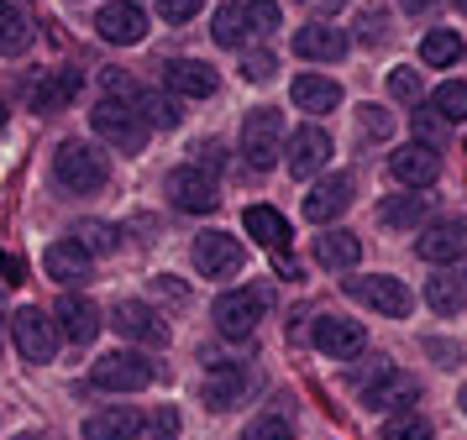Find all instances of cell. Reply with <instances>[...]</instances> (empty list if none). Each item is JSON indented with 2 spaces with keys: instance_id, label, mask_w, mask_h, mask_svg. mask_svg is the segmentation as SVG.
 Segmentation results:
<instances>
[{
  "instance_id": "1",
  "label": "cell",
  "mask_w": 467,
  "mask_h": 440,
  "mask_svg": "<svg viewBox=\"0 0 467 440\" xmlns=\"http://www.w3.org/2000/svg\"><path fill=\"white\" fill-rule=\"evenodd\" d=\"M53 179H58L68 194H95V189H106L110 163L95 142H79V137H74V142H64L53 152Z\"/></svg>"
},
{
  "instance_id": "2",
  "label": "cell",
  "mask_w": 467,
  "mask_h": 440,
  "mask_svg": "<svg viewBox=\"0 0 467 440\" xmlns=\"http://www.w3.org/2000/svg\"><path fill=\"white\" fill-rule=\"evenodd\" d=\"M152 377H158V367H152L142 352H127V346L95 356V367H89V383H95L100 394H142Z\"/></svg>"
},
{
  "instance_id": "3",
  "label": "cell",
  "mask_w": 467,
  "mask_h": 440,
  "mask_svg": "<svg viewBox=\"0 0 467 440\" xmlns=\"http://www.w3.org/2000/svg\"><path fill=\"white\" fill-rule=\"evenodd\" d=\"M89 126H95V137L110 142L116 152H142V147H148V131H152V126L137 116V105H131V100L121 105L116 95L89 110Z\"/></svg>"
},
{
  "instance_id": "4",
  "label": "cell",
  "mask_w": 467,
  "mask_h": 440,
  "mask_svg": "<svg viewBox=\"0 0 467 440\" xmlns=\"http://www.w3.org/2000/svg\"><path fill=\"white\" fill-rule=\"evenodd\" d=\"M242 158H247L253 173H268L284 158V116H278L274 105L247 110V121H242Z\"/></svg>"
},
{
  "instance_id": "5",
  "label": "cell",
  "mask_w": 467,
  "mask_h": 440,
  "mask_svg": "<svg viewBox=\"0 0 467 440\" xmlns=\"http://www.w3.org/2000/svg\"><path fill=\"white\" fill-rule=\"evenodd\" d=\"M358 398H362V409H373V414H400V409H410L420 398V383L404 367H373V377L358 383Z\"/></svg>"
},
{
  "instance_id": "6",
  "label": "cell",
  "mask_w": 467,
  "mask_h": 440,
  "mask_svg": "<svg viewBox=\"0 0 467 440\" xmlns=\"http://www.w3.org/2000/svg\"><path fill=\"white\" fill-rule=\"evenodd\" d=\"M263 310H268V293H263V289H232V293H221V299L211 304V320H215V331H221V335L247 341V335L257 331Z\"/></svg>"
},
{
  "instance_id": "7",
  "label": "cell",
  "mask_w": 467,
  "mask_h": 440,
  "mask_svg": "<svg viewBox=\"0 0 467 440\" xmlns=\"http://www.w3.org/2000/svg\"><path fill=\"white\" fill-rule=\"evenodd\" d=\"M341 289H347V299H358V304H368L373 314H389V320H404V314L415 310V293L404 289L400 278H389V272H373V278H347Z\"/></svg>"
},
{
  "instance_id": "8",
  "label": "cell",
  "mask_w": 467,
  "mask_h": 440,
  "mask_svg": "<svg viewBox=\"0 0 467 440\" xmlns=\"http://www.w3.org/2000/svg\"><path fill=\"white\" fill-rule=\"evenodd\" d=\"M11 341H16V352H22V362H53V352H58V320H47L37 304H22V310L11 314Z\"/></svg>"
},
{
  "instance_id": "9",
  "label": "cell",
  "mask_w": 467,
  "mask_h": 440,
  "mask_svg": "<svg viewBox=\"0 0 467 440\" xmlns=\"http://www.w3.org/2000/svg\"><path fill=\"white\" fill-rule=\"evenodd\" d=\"M163 194H169L179 210H190V215H211V210L221 205V189H215V179L200 163L173 168L169 179H163Z\"/></svg>"
},
{
  "instance_id": "10",
  "label": "cell",
  "mask_w": 467,
  "mask_h": 440,
  "mask_svg": "<svg viewBox=\"0 0 467 440\" xmlns=\"http://www.w3.org/2000/svg\"><path fill=\"white\" fill-rule=\"evenodd\" d=\"M190 257H194V268H200V278H236L242 262H247L242 241L226 236V230H205V236H194Z\"/></svg>"
},
{
  "instance_id": "11",
  "label": "cell",
  "mask_w": 467,
  "mask_h": 440,
  "mask_svg": "<svg viewBox=\"0 0 467 440\" xmlns=\"http://www.w3.org/2000/svg\"><path fill=\"white\" fill-rule=\"evenodd\" d=\"M110 325L127 335V341H142V346H163L169 341V320L152 310V304H142V299H121L110 310Z\"/></svg>"
},
{
  "instance_id": "12",
  "label": "cell",
  "mask_w": 467,
  "mask_h": 440,
  "mask_svg": "<svg viewBox=\"0 0 467 440\" xmlns=\"http://www.w3.org/2000/svg\"><path fill=\"white\" fill-rule=\"evenodd\" d=\"M415 251H420L425 262H436V268H446V262H462L467 257V220H431V226L420 230V241H415Z\"/></svg>"
},
{
  "instance_id": "13",
  "label": "cell",
  "mask_w": 467,
  "mask_h": 440,
  "mask_svg": "<svg viewBox=\"0 0 467 440\" xmlns=\"http://www.w3.org/2000/svg\"><path fill=\"white\" fill-rule=\"evenodd\" d=\"M95 32L116 47H137V42L148 37V11L137 5V0H110L106 11L95 16Z\"/></svg>"
},
{
  "instance_id": "14",
  "label": "cell",
  "mask_w": 467,
  "mask_h": 440,
  "mask_svg": "<svg viewBox=\"0 0 467 440\" xmlns=\"http://www.w3.org/2000/svg\"><path fill=\"white\" fill-rule=\"evenodd\" d=\"M158 74H163V89H169V95H184V100H211L215 84H221L215 68L200 63V58H169Z\"/></svg>"
},
{
  "instance_id": "15",
  "label": "cell",
  "mask_w": 467,
  "mask_h": 440,
  "mask_svg": "<svg viewBox=\"0 0 467 440\" xmlns=\"http://www.w3.org/2000/svg\"><path fill=\"white\" fill-rule=\"evenodd\" d=\"M316 346L331 362H352V356L368 352V331H362L358 320H341V314H320L316 320Z\"/></svg>"
},
{
  "instance_id": "16",
  "label": "cell",
  "mask_w": 467,
  "mask_h": 440,
  "mask_svg": "<svg viewBox=\"0 0 467 440\" xmlns=\"http://www.w3.org/2000/svg\"><path fill=\"white\" fill-rule=\"evenodd\" d=\"M352 194H358L352 173H331V179H320V184L305 194V215H310L316 226H331L337 215H347V210H352Z\"/></svg>"
},
{
  "instance_id": "17",
  "label": "cell",
  "mask_w": 467,
  "mask_h": 440,
  "mask_svg": "<svg viewBox=\"0 0 467 440\" xmlns=\"http://www.w3.org/2000/svg\"><path fill=\"white\" fill-rule=\"evenodd\" d=\"M389 173H394L404 189H431L436 179H441V158H436L431 142H410V147H400V152L389 158Z\"/></svg>"
},
{
  "instance_id": "18",
  "label": "cell",
  "mask_w": 467,
  "mask_h": 440,
  "mask_svg": "<svg viewBox=\"0 0 467 440\" xmlns=\"http://www.w3.org/2000/svg\"><path fill=\"white\" fill-rule=\"evenodd\" d=\"M53 320H58V335H64V341H74V346H89V341L100 335V325H106V320H100V310L89 304L85 293H64V299L53 304Z\"/></svg>"
},
{
  "instance_id": "19",
  "label": "cell",
  "mask_w": 467,
  "mask_h": 440,
  "mask_svg": "<svg viewBox=\"0 0 467 440\" xmlns=\"http://www.w3.org/2000/svg\"><path fill=\"white\" fill-rule=\"evenodd\" d=\"M43 268H47L53 283H89V272H95V251H89L85 241L64 236V241H53V247L43 251Z\"/></svg>"
},
{
  "instance_id": "20",
  "label": "cell",
  "mask_w": 467,
  "mask_h": 440,
  "mask_svg": "<svg viewBox=\"0 0 467 440\" xmlns=\"http://www.w3.org/2000/svg\"><path fill=\"white\" fill-rule=\"evenodd\" d=\"M242 394H247V367H242V362H211V367H205V377H200L205 409H232Z\"/></svg>"
},
{
  "instance_id": "21",
  "label": "cell",
  "mask_w": 467,
  "mask_h": 440,
  "mask_svg": "<svg viewBox=\"0 0 467 440\" xmlns=\"http://www.w3.org/2000/svg\"><path fill=\"white\" fill-rule=\"evenodd\" d=\"M289 173L295 179H310V173H320V168L331 163V137L320 131V126H299L295 137H289Z\"/></svg>"
},
{
  "instance_id": "22",
  "label": "cell",
  "mask_w": 467,
  "mask_h": 440,
  "mask_svg": "<svg viewBox=\"0 0 467 440\" xmlns=\"http://www.w3.org/2000/svg\"><path fill=\"white\" fill-rule=\"evenodd\" d=\"M295 53L310 58V63H337V58H347V32H341V26H326V21L316 16L310 26L295 32Z\"/></svg>"
},
{
  "instance_id": "23",
  "label": "cell",
  "mask_w": 467,
  "mask_h": 440,
  "mask_svg": "<svg viewBox=\"0 0 467 440\" xmlns=\"http://www.w3.org/2000/svg\"><path fill=\"white\" fill-rule=\"evenodd\" d=\"M85 440H142V414L131 404H110L85 419Z\"/></svg>"
},
{
  "instance_id": "24",
  "label": "cell",
  "mask_w": 467,
  "mask_h": 440,
  "mask_svg": "<svg viewBox=\"0 0 467 440\" xmlns=\"http://www.w3.org/2000/svg\"><path fill=\"white\" fill-rule=\"evenodd\" d=\"M425 304H431L436 314H462V304H467V268L446 262L436 278H425Z\"/></svg>"
},
{
  "instance_id": "25",
  "label": "cell",
  "mask_w": 467,
  "mask_h": 440,
  "mask_svg": "<svg viewBox=\"0 0 467 440\" xmlns=\"http://www.w3.org/2000/svg\"><path fill=\"white\" fill-rule=\"evenodd\" d=\"M289 95H295V105L305 110V116H331V110L341 105V84L326 79V74H295Z\"/></svg>"
},
{
  "instance_id": "26",
  "label": "cell",
  "mask_w": 467,
  "mask_h": 440,
  "mask_svg": "<svg viewBox=\"0 0 467 440\" xmlns=\"http://www.w3.org/2000/svg\"><path fill=\"white\" fill-rule=\"evenodd\" d=\"M316 262L320 268H337V272H347V268H358L362 262V236L358 230H326V236H316Z\"/></svg>"
},
{
  "instance_id": "27",
  "label": "cell",
  "mask_w": 467,
  "mask_h": 440,
  "mask_svg": "<svg viewBox=\"0 0 467 440\" xmlns=\"http://www.w3.org/2000/svg\"><path fill=\"white\" fill-rule=\"evenodd\" d=\"M74 95H79V68H53L43 84H32V110H43V116L68 110Z\"/></svg>"
},
{
  "instance_id": "28",
  "label": "cell",
  "mask_w": 467,
  "mask_h": 440,
  "mask_svg": "<svg viewBox=\"0 0 467 440\" xmlns=\"http://www.w3.org/2000/svg\"><path fill=\"white\" fill-rule=\"evenodd\" d=\"M425 215H431V194L410 189V194H394V200H383V205H379V226H389V230H415Z\"/></svg>"
},
{
  "instance_id": "29",
  "label": "cell",
  "mask_w": 467,
  "mask_h": 440,
  "mask_svg": "<svg viewBox=\"0 0 467 440\" xmlns=\"http://www.w3.org/2000/svg\"><path fill=\"white\" fill-rule=\"evenodd\" d=\"M127 100L137 105V116H142L148 126H163V131H173V126L184 121V110H179V100H173V95H158V89H131Z\"/></svg>"
},
{
  "instance_id": "30",
  "label": "cell",
  "mask_w": 467,
  "mask_h": 440,
  "mask_svg": "<svg viewBox=\"0 0 467 440\" xmlns=\"http://www.w3.org/2000/svg\"><path fill=\"white\" fill-rule=\"evenodd\" d=\"M467 53V42L451 32V26H436V32H425V42H420V63L425 68H451V63Z\"/></svg>"
},
{
  "instance_id": "31",
  "label": "cell",
  "mask_w": 467,
  "mask_h": 440,
  "mask_svg": "<svg viewBox=\"0 0 467 440\" xmlns=\"http://www.w3.org/2000/svg\"><path fill=\"white\" fill-rule=\"evenodd\" d=\"M32 47V21H26L22 5H11V0H0V53H26Z\"/></svg>"
},
{
  "instance_id": "32",
  "label": "cell",
  "mask_w": 467,
  "mask_h": 440,
  "mask_svg": "<svg viewBox=\"0 0 467 440\" xmlns=\"http://www.w3.org/2000/svg\"><path fill=\"white\" fill-rule=\"evenodd\" d=\"M247 32H253V26H247V0H226L211 21V37L221 42V47H242Z\"/></svg>"
},
{
  "instance_id": "33",
  "label": "cell",
  "mask_w": 467,
  "mask_h": 440,
  "mask_svg": "<svg viewBox=\"0 0 467 440\" xmlns=\"http://www.w3.org/2000/svg\"><path fill=\"white\" fill-rule=\"evenodd\" d=\"M247 236H253L257 247H284L289 226H284V215H278V210L253 205V210H247Z\"/></svg>"
},
{
  "instance_id": "34",
  "label": "cell",
  "mask_w": 467,
  "mask_h": 440,
  "mask_svg": "<svg viewBox=\"0 0 467 440\" xmlns=\"http://www.w3.org/2000/svg\"><path fill=\"white\" fill-rule=\"evenodd\" d=\"M379 440H431V419L410 404V409H400V414H389V425H383Z\"/></svg>"
},
{
  "instance_id": "35",
  "label": "cell",
  "mask_w": 467,
  "mask_h": 440,
  "mask_svg": "<svg viewBox=\"0 0 467 440\" xmlns=\"http://www.w3.org/2000/svg\"><path fill=\"white\" fill-rule=\"evenodd\" d=\"M289 435H295V414L289 409H268V414H257L242 430V440H289Z\"/></svg>"
},
{
  "instance_id": "36",
  "label": "cell",
  "mask_w": 467,
  "mask_h": 440,
  "mask_svg": "<svg viewBox=\"0 0 467 440\" xmlns=\"http://www.w3.org/2000/svg\"><path fill=\"white\" fill-rule=\"evenodd\" d=\"M431 105L446 116V126H462L467 121V84L462 79H446L436 84V95H431Z\"/></svg>"
},
{
  "instance_id": "37",
  "label": "cell",
  "mask_w": 467,
  "mask_h": 440,
  "mask_svg": "<svg viewBox=\"0 0 467 440\" xmlns=\"http://www.w3.org/2000/svg\"><path fill=\"white\" fill-rule=\"evenodd\" d=\"M74 241H85L95 257H106V251H116L121 247V230L116 226H106V220H85V226L74 230Z\"/></svg>"
},
{
  "instance_id": "38",
  "label": "cell",
  "mask_w": 467,
  "mask_h": 440,
  "mask_svg": "<svg viewBox=\"0 0 467 440\" xmlns=\"http://www.w3.org/2000/svg\"><path fill=\"white\" fill-rule=\"evenodd\" d=\"M142 440H179V409H152L148 419H142Z\"/></svg>"
},
{
  "instance_id": "39",
  "label": "cell",
  "mask_w": 467,
  "mask_h": 440,
  "mask_svg": "<svg viewBox=\"0 0 467 440\" xmlns=\"http://www.w3.org/2000/svg\"><path fill=\"white\" fill-rule=\"evenodd\" d=\"M420 68H389V95H394V100H404V105H415L420 100Z\"/></svg>"
},
{
  "instance_id": "40",
  "label": "cell",
  "mask_w": 467,
  "mask_h": 440,
  "mask_svg": "<svg viewBox=\"0 0 467 440\" xmlns=\"http://www.w3.org/2000/svg\"><path fill=\"white\" fill-rule=\"evenodd\" d=\"M247 26H253L257 37L278 32V0H247Z\"/></svg>"
},
{
  "instance_id": "41",
  "label": "cell",
  "mask_w": 467,
  "mask_h": 440,
  "mask_svg": "<svg viewBox=\"0 0 467 440\" xmlns=\"http://www.w3.org/2000/svg\"><path fill=\"white\" fill-rule=\"evenodd\" d=\"M274 68H278V58H274V53H263V47H257V53H247V58H242V79L268 84V79H274Z\"/></svg>"
},
{
  "instance_id": "42",
  "label": "cell",
  "mask_w": 467,
  "mask_h": 440,
  "mask_svg": "<svg viewBox=\"0 0 467 440\" xmlns=\"http://www.w3.org/2000/svg\"><path fill=\"white\" fill-rule=\"evenodd\" d=\"M200 5H205V0H158V16L169 21V26H179V21H190Z\"/></svg>"
},
{
  "instance_id": "43",
  "label": "cell",
  "mask_w": 467,
  "mask_h": 440,
  "mask_svg": "<svg viewBox=\"0 0 467 440\" xmlns=\"http://www.w3.org/2000/svg\"><path fill=\"white\" fill-rule=\"evenodd\" d=\"M358 126H362V137H389V131H394V121H389V116H383L379 105H362Z\"/></svg>"
},
{
  "instance_id": "44",
  "label": "cell",
  "mask_w": 467,
  "mask_h": 440,
  "mask_svg": "<svg viewBox=\"0 0 467 440\" xmlns=\"http://www.w3.org/2000/svg\"><path fill=\"white\" fill-rule=\"evenodd\" d=\"M299 5H305L310 16H320V21H326V16H337V11L347 5V0H299Z\"/></svg>"
},
{
  "instance_id": "45",
  "label": "cell",
  "mask_w": 467,
  "mask_h": 440,
  "mask_svg": "<svg viewBox=\"0 0 467 440\" xmlns=\"http://www.w3.org/2000/svg\"><path fill=\"white\" fill-rule=\"evenodd\" d=\"M379 37H383V16L368 11V16H362V42H379Z\"/></svg>"
},
{
  "instance_id": "46",
  "label": "cell",
  "mask_w": 467,
  "mask_h": 440,
  "mask_svg": "<svg viewBox=\"0 0 467 440\" xmlns=\"http://www.w3.org/2000/svg\"><path fill=\"white\" fill-rule=\"evenodd\" d=\"M431 356H441V367H457V346H446V341H431Z\"/></svg>"
},
{
  "instance_id": "47",
  "label": "cell",
  "mask_w": 467,
  "mask_h": 440,
  "mask_svg": "<svg viewBox=\"0 0 467 440\" xmlns=\"http://www.w3.org/2000/svg\"><path fill=\"white\" fill-rule=\"evenodd\" d=\"M0 272H5V283H22V262L16 257H0Z\"/></svg>"
},
{
  "instance_id": "48",
  "label": "cell",
  "mask_w": 467,
  "mask_h": 440,
  "mask_svg": "<svg viewBox=\"0 0 467 440\" xmlns=\"http://www.w3.org/2000/svg\"><path fill=\"white\" fill-rule=\"evenodd\" d=\"M0 126H5V100H0Z\"/></svg>"
},
{
  "instance_id": "49",
  "label": "cell",
  "mask_w": 467,
  "mask_h": 440,
  "mask_svg": "<svg viewBox=\"0 0 467 440\" xmlns=\"http://www.w3.org/2000/svg\"><path fill=\"white\" fill-rule=\"evenodd\" d=\"M457 11H462V16H467V0H457Z\"/></svg>"
},
{
  "instance_id": "50",
  "label": "cell",
  "mask_w": 467,
  "mask_h": 440,
  "mask_svg": "<svg viewBox=\"0 0 467 440\" xmlns=\"http://www.w3.org/2000/svg\"><path fill=\"white\" fill-rule=\"evenodd\" d=\"M16 440H37V435H16Z\"/></svg>"
},
{
  "instance_id": "51",
  "label": "cell",
  "mask_w": 467,
  "mask_h": 440,
  "mask_svg": "<svg viewBox=\"0 0 467 440\" xmlns=\"http://www.w3.org/2000/svg\"><path fill=\"white\" fill-rule=\"evenodd\" d=\"M462 409H467V388H462Z\"/></svg>"
}]
</instances>
